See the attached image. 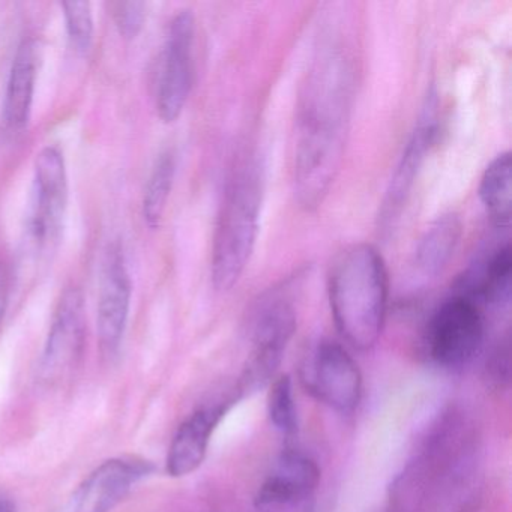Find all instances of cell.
Returning a JSON list of instances; mask_svg holds the SVG:
<instances>
[{"instance_id": "6da1fadb", "label": "cell", "mask_w": 512, "mask_h": 512, "mask_svg": "<svg viewBox=\"0 0 512 512\" xmlns=\"http://www.w3.org/2000/svg\"><path fill=\"white\" fill-rule=\"evenodd\" d=\"M355 71L337 43L320 50L302 88L296 119L293 191L299 206L314 211L340 173L349 136Z\"/></svg>"}, {"instance_id": "7a4b0ae2", "label": "cell", "mask_w": 512, "mask_h": 512, "mask_svg": "<svg viewBox=\"0 0 512 512\" xmlns=\"http://www.w3.org/2000/svg\"><path fill=\"white\" fill-rule=\"evenodd\" d=\"M328 293L341 337L358 350L376 346L389 298L388 271L377 248L355 244L338 254L329 272Z\"/></svg>"}, {"instance_id": "3957f363", "label": "cell", "mask_w": 512, "mask_h": 512, "mask_svg": "<svg viewBox=\"0 0 512 512\" xmlns=\"http://www.w3.org/2000/svg\"><path fill=\"white\" fill-rule=\"evenodd\" d=\"M262 167L256 158L239 164L227 184L215 226L211 278L227 292L241 280L256 248L262 209Z\"/></svg>"}, {"instance_id": "277c9868", "label": "cell", "mask_w": 512, "mask_h": 512, "mask_svg": "<svg viewBox=\"0 0 512 512\" xmlns=\"http://www.w3.org/2000/svg\"><path fill=\"white\" fill-rule=\"evenodd\" d=\"M68 208V173L64 152L46 146L35 158L31 200L23 230V260L38 265L55 253Z\"/></svg>"}, {"instance_id": "5b68a950", "label": "cell", "mask_w": 512, "mask_h": 512, "mask_svg": "<svg viewBox=\"0 0 512 512\" xmlns=\"http://www.w3.org/2000/svg\"><path fill=\"white\" fill-rule=\"evenodd\" d=\"M484 316L472 299L455 293L446 299L428 323V355L446 368L469 364L484 343Z\"/></svg>"}, {"instance_id": "8992f818", "label": "cell", "mask_w": 512, "mask_h": 512, "mask_svg": "<svg viewBox=\"0 0 512 512\" xmlns=\"http://www.w3.org/2000/svg\"><path fill=\"white\" fill-rule=\"evenodd\" d=\"M194 40L196 17L193 11H178L169 23L155 94L158 116L166 124H172L182 115L190 98L194 77Z\"/></svg>"}, {"instance_id": "52a82bcc", "label": "cell", "mask_w": 512, "mask_h": 512, "mask_svg": "<svg viewBox=\"0 0 512 512\" xmlns=\"http://www.w3.org/2000/svg\"><path fill=\"white\" fill-rule=\"evenodd\" d=\"M305 388L331 409L350 413L358 407L362 377L352 356L335 341H322L302 367Z\"/></svg>"}, {"instance_id": "ba28073f", "label": "cell", "mask_w": 512, "mask_h": 512, "mask_svg": "<svg viewBox=\"0 0 512 512\" xmlns=\"http://www.w3.org/2000/svg\"><path fill=\"white\" fill-rule=\"evenodd\" d=\"M436 109V98L431 97L430 100H427L425 109L419 116L418 125L413 130L412 136L401 154L400 161L392 173L391 181H389L385 197L380 205L379 215H377V223H379V230L382 233L391 232L400 221L419 172L424 166L425 158L436 140Z\"/></svg>"}, {"instance_id": "9c48e42d", "label": "cell", "mask_w": 512, "mask_h": 512, "mask_svg": "<svg viewBox=\"0 0 512 512\" xmlns=\"http://www.w3.org/2000/svg\"><path fill=\"white\" fill-rule=\"evenodd\" d=\"M320 470L307 455L286 449L256 496L259 512H314Z\"/></svg>"}, {"instance_id": "30bf717a", "label": "cell", "mask_w": 512, "mask_h": 512, "mask_svg": "<svg viewBox=\"0 0 512 512\" xmlns=\"http://www.w3.org/2000/svg\"><path fill=\"white\" fill-rule=\"evenodd\" d=\"M295 329V310L286 299H271L263 307L257 317L254 349L245 367L241 391H257L271 380Z\"/></svg>"}, {"instance_id": "8fae6325", "label": "cell", "mask_w": 512, "mask_h": 512, "mask_svg": "<svg viewBox=\"0 0 512 512\" xmlns=\"http://www.w3.org/2000/svg\"><path fill=\"white\" fill-rule=\"evenodd\" d=\"M133 281L121 244L115 242L107 248L101 269L100 295H98V337L104 355L118 352L130 316Z\"/></svg>"}, {"instance_id": "7c38bea8", "label": "cell", "mask_w": 512, "mask_h": 512, "mask_svg": "<svg viewBox=\"0 0 512 512\" xmlns=\"http://www.w3.org/2000/svg\"><path fill=\"white\" fill-rule=\"evenodd\" d=\"M86 334L85 298L80 287L64 290L50 325L41 359V379L55 382L76 365L82 355Z\"/></svg>"}, {"instance_id": "4fadbf2b", "label": "cell", "mask_w": 512, "mask_h": 512, "mask_svg": "<svg viewBox=\"0 0 512 512\" xmlns=\"http://www.w3.org/2000/svg\"><path fill=\"white\" fill-rule=\"evenodd\" d=\"M151 469V464L134 458L106 461L76 488L59 512H109Z\"/></svg>"}, {"instance_id": "5bb4252c", "label": "cell", "mask_w": 512, "mask_h": 512, "mask_svg": "<svg viewBox=\"0 0 512 512\" xmlns=\"http://www.w3.org/2000/svg\"><path fill=\"white\" fill-rule=\"evenodd\" d=\"M38 64L40 44L34 38H25L14 55L2 106V122L10 133H20L31 121Z\"/></svg>"}, {"instance_id": "9a60e30c", "label": "cell", "mask_w": 512, "mask_h": 512, "mask_svg": "<svg viewBox=\"0 0 512 512\" xmlns=\"http://www.w3.org/2000/svg\"><path fill=\"white\" fill-rule=\"evenodd\" d=\"M230 401L197 409L176 431L167 455V472L185 476L199 469L208 451L215 428L229 410Z\"/></svg>"}, {"instance_id": "2e32d148", "label": "cell", "mask_w": 512, "mask_h": 512, "mask_svg": "<svg viewBox=\"0 0 512 512\" xmlns=\"http://www.w3.org/2000/svg\"><path fill=\"white\" fill-rule=\"evenodd\" d=\"M512 259L509 242L491 251L476 268H470L458 283V295L481 304L502 307L511 298Z\"/></svg>"}, {"instance_id": "e0dca14e", "label": "cell", "mask_w": 512, "mask_h": 512, "mask_svg": "<svg viewBox=\"0 0 512 512\" xmlns=\"http://www.w3.org/2000/svg\"><path fill=\"white\" fill-rule=\"evenodd\" d=\"M463 223L455 212L440 215L419 241L416 265L425 275H439L448 266L460 245Z\"/></svg>"}, {"instance_id": "ac0fdd59", "label": "cell", "mask_w": 512, "mask_h": 512, "mask_svg": "<svg viewBox=\"0 0 512 512\" xmlns=\"http://www.w3.org/2000/svg\"><path fill=\"white\" fill-rule=\"evenodd\" d=\"M478 193L490 220L500 229H508L511 224V152H502L488 164Z\"/></svg>"}, {"instance_id": "d6986e66", "label": "cell", "mask_w": 512, "mask_h": 512, "mask_svg": "<svg viewBox=\"0 0 512 512\" xmlns=\"http://www.w3.org/2000/svg\"><path fill=\"white\" fill-rule=\"evenodd\" d=\"M175 175L176 155L175 152L167 149L155 161L148 184H146L145 194H143V220L151 230L160 229L161 223H163Z\"/></svg>"}, {"instance_id": "ffe728a7", "label": "cell", "mask_w": 512, "mask_h": 512, "mask_svg": "<svg viewBox=\"0 0 512 512\" xmlns=\"http://www.w3.org/2000/svg\"><path fill=\"white\" fill-rule=\"evenodd\" d=\"M268 413L272 424L286 434L292 436L298 428L295 398H293L292 380L289 376L280 377L272 383L268 395Z\"/></svg>"}, {"instance_id": "44dd1931", "label": "cell", "mask_w": 512, "mask_h": 512, "mask_svg": "<svg viewBox=\"0 0 512 512\" xmlns=\"http://www.w3.org/2000/svg\"><path fill=\"white\" fill-rule=\"evenodd\" d=\"M64 10L65 28L68 38L74 49L80 53H86L91 49L94 41V13L86 0H68L62 2Z\"/></svg>"}, {"instance_id": "7402d4cb", "label": "cell", "mask_w": 512, "mask_h": 512, "mask_svg": "<svg viewBox=\"0 0 512 512\" xmlns=\"http://www.w3.org/2000/svg\"><path fill=\"white\" fill-rule=\"evenodd\" d=\"M113 20L124 40H134L145 25L146 5L137 0L116 2L112 7Z\"/></svg>"}, {"instance_id": "603a6c76", "label": "cell", "mask_w": 512, "mask_h": 512, "mask_svg": "<svg viewBox=\"0 0 512 512\" xmlns=\"http://www.w3.org/2000/svg\"><path fill=\"white\" fill-rule=\"evenodd\" d=\"M8 302H10V281H8V272L4 262H0V323L4 322Z\"/></svg>"}, {"instance_id": "cb8c5ba5", "label": "cell", "mask_w": 512, "mask_h": 512, "mask_svg": "<svg viewBox=\"0 0 512 512\" xmlns=\"http://www.w3.org/2000/svg\"><path fill=\"white\" fill-rule=\"evenodd\" d=\"M0 512H17L16 505L8 497L0 496Z\"/></svg>"}]
</instances>
